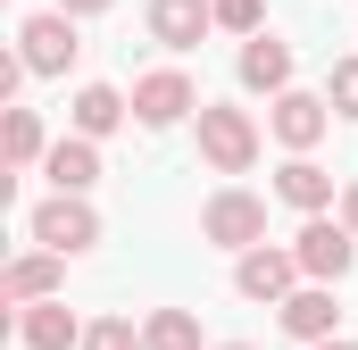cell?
<instances>
[{
  "instance_id": "3957f363",
  "label": "cell",
  "mask_w": 358,
  "mask_h": 350,
  "mask_svg": "<svg viewBox=\"0 0 358 350\" xmlns=\"http://www.w3.org/2000/svg\"><path fill=\"white\" fill-rule=\"evenodd\" d=\"M25 234H34L42 251H67V259H76V251H92V242H100V217H92L84 192H50V200L25 217Z\"/></svg>"
},
{
  "instance_id": "30bf717a",
  "label": "cell",
  "mask_w": 358,
  "mask_h": 350,
  "mask_svg": "<svg viewBox=\"0 0 358 350\" xmlns=\"http://www.w3.org/2000/svg\"><path fill=\"white\" fill-rule=\"evenodd\" d=\"M275 200H283V209H300V217H317V209H334V175L317 167L308 150H292L283 175H275Z\"/></svg>"
},
{
  "instance_id": "9a60e30c",
  "label": "cell",
  "mask_w": 358,
  "mask_h": 350,
  "mask_svg": "<svg viewBox=\"0 0 358 350\" xmlns=\"http://www.w3.org/2000/svg\"><path fill=\"white\" fill-rule=\"evenodd\" d=\"M42 175H50V192H92V183H100V150H92V134L50 142V150H42Z\"/></svg>"
},
{
  "instance_id": "5bb4252c",
  "label": "cell",
  "mask_w": 358,
  "mask_h": 350,
  "mask_svg": "<svg viewBox=\"0 0 358 350\" xmlns=\"http://www.w3.org/2000/svg\"><path fill=\"white\" fill-rule=\"evenodd\" d=\"M242 84L250 92H292V42H275V34H250L242 42Z\"/></svg>"
},
{
  "instance_id": "d6986e66",
  "label": "cell",
  "mask_w": 358,
  "mask_h": 350,
  "mask_svg": "<svg viewBox=\"0 0 358 350\" xmlns=\"http://www.w3.org/2000/svg\"><path fill=\"white\" fill-rule=\"evenodd\" d=\"M84 350H150V342L134 334V317H100V326H84Z\"/></svg>"
},
{
  "instance_id": "7402d4cb",
  "label": "cell",
  "mask_w": 358,
  "mask_h": 350,
  "mask_svg": "<svg viewBox=\"0 0 358 350\" xmlns=\"http://www.w3.org/2000/svg\"><path fill=\"white\" fill-rule=\"evenodd\" d=\"M59 8H67V17H100L108 0H59Z\"/></svg>"
},
{
  "instance_id": "52a82bcc",
  "label": "cell",
  "mask_w": 358,
  "mask_h": 350,
  "mask_svg": "<svg viewBox=\"0 0 358 350\" xmlns=\"http://www.w3.org/2000/svg\"><path fill=\"white\" fill-rule=\"evenodd\" d=\"M134 117L142 125H183V117H200V92L183 67H150L142 84H134Z\"/></svg>"
},
{
  "instance_id": "ba28073f",
  "label": "cell",
  "mask_w": 358,
  "mask_h": 350,
  "mask_svg": "<svg viewBox=\"0 0 358 350\" xmlns=\"http://www.w3.org/2000/svg\"><path fill=\"white\" fill-rule=\"evenodd\" d=\"M267 125H275V142H283V150H317V142H325V125H334V100H317V92H275Z\"/></svg>"
},
{
  "instance_id": "44dd1931",
  "label": "cell",
  "mask_w": 358,
  "mask_h": 350,
  "mask_svg": "<svg viewBox=\"0 0 358 350\" xmlns=\"http://www.w3.org/2000/svg\"><path fill=\"white\" fill-rule=\"evenodd\" d=\"M208 8H217V25H225V34H267V25H259V17H267V0H208Z\"/></svg>"
},
{
  "instance_id": "4fadbf2b",
  "label": "cell",
  "mask_w": 358,
  "mask_h": 350,
  "mask_svg": "<svg viewBox=\"0 0 358 350\" xmlns=\"http://www.w3.org/2000/svg\"><path fill=\"white\" fill-rule=\"evenodd\" d=\"M217 25V8L208 0H150V34L167 42V50H200V34Z\"/></svg>"
},
{
  "instance_id": "5b68a950",
  "label": "cell",
  "mask_w": 358,
  "mask_h": 350,
  "mask_svg": "<svg viewBox=\"0 0 358 350\" xmlns=\"http://www.w3.org/2000/svg\"><path fill=\"white\" fill-rule=\"evenodd\" d=\"M234 292H242V300H292V292H300V251H267V242H250V251H242V259H234Z\"/></svg>"
},
{
  "instance_id": "e0dca14e",
  "label": "cell",
  "mask_w": 358,
  "mask_h": 350,
  "mask_svg": "<svg viewBox=\"0 0 358 350\" xmlns=\"http://www.w3.org/2000/svg\"><path fill=\"white\" fill-rule=\"evenodd\" d=\"M142 342L150 350H200V317H192V309H159V317L142 326Z\"/></svg>"
},
{
  "instance_id": "7c38bea8",
  "label": "cell",
  "mask_w": 358,
  "mask_h": 350,
  "mask_svg": "<svg viewBox=\"0 0 358 350\" xmlns=\"http://www.w3.org/2000/svg\"><path fill=\"white\" fill-rule=\"evenodd\" d=\"M59 267H67V251H25V259L0 275V300H8V309H25V300H50V292H59Z\"/></svg>"
},
{
  "instance_id": "6da1fadb",
  "label": "cell",
  "mask_w": 358,
  "mask_h": 350,
  "mask_svg": "<svg viewBox=\"0 0 358 350\" xmlns=\"http://www.w3.org/2000/svg\"><path fill=\"white\" fill-rule=\"evenodd\" d=\"M200 242H217V251H250V242H267V200L242 192V183H225V192L200 209Z\"/></svg>"
},
{
  "instance_id": "2e32d148",
  "label": "cell",
  "mask_w": 358,
  "mask_h": 350,
  "mask_svg": "<svg viewBox=\"0 0 358 350\" xmlns=\"http://www.w3.org/2000/svg\"><path fill=\"white\" fill-rule=\"evenodd\" d=\"M125 117H134V100H125L117 84H84V92H76V134H92V142L117 134Z\"/></svg>"
},
{
  "instance_id": "cb8c5ba5",
  "label": "cell",
  "mask_w": 358,
  "mask_h": 350,
  "mask_svg": "<svg viewBox=\"0 0 358 350\" xmlns=\"http://www.w3.org/2000/svg\"><path fill=\"white\" fill-rule=\"evenodd\" d=\"M308 350H358V342H350V334H325V342H308Z\"/></svg>"
},
{
  "instance_id": "ac0fdd59",
  "label": "cell",
  "mask_w": 358,
  "mask_h": 350,
  "mask_svg": "<svg viewBox=\"0 0 358 350\" xmlns=\"http://www.w3.org/2000/svg\"><path fill=\"white\" fill-rule=\"evenodd\" d=\"M0 142H8V167H34L42 159V117L34 108H8V134Z\"/></svg>"
},
{
  "instance_id": "277c9868",
  "label": "cell",
  "mask_w": 358,
  "mask_h": 350,
  "mask_svg": "<svg viewBox=\"0 0 358 350\" xmlns=\"http://www.w3.org/2000/svg\"><path fill=\"white\" fill-rule=\"evenodd\" d=\"M292 251H300V275H317V284H342V275L358 267V234H350V217L334 225V217L317 209V217L292 234Z\"/></svg>"
},
{
  "instance_id": "603a6c76",
  "label": "cell",
  "mask_w": 358,
  "mask_h": 350,
  "mask_svg": "<svg viewBox=\"0 0 358 350\" xmlns=\"http://www.w3.org/2000/svg\"><path fill=\"white\" fill-rule=\"evenodd\" d=\"M342 217H350V234H358V183H350V192H342Z\"/></svg>"
},
{
  "instance_id": "7a4b0ae2",
  "label": "cell",
  "mask_w": 358,
  "mask_h": 350,
  "mask_svg": "<svg viewBox=\"0 0 358 350\" xmlns=\"http://www.w3.org/2000/svg\"><path fill=\"white\" fill-rule=\"evenodd\" d=\"M200 159L217 175H242L259 159V125H250V108H217V100H200Z\"/></svg>"
},
{
  "instance_id": "9c48e42d",
  "label": "cell",
  "mask_w": 358,
  "mask_h": 350,
  "mask_svg": "<svg viewBox=\"0 0 358 350\" xmlns=\"http://www.w3.org/2000/svg\"><path fill=\"white\" fill-rule=\"evenodd\" d=\"M275 317H283V334H292V342H325V334L342 326V300H334V284H317V275H308L292 300H275Z\"/></svg>"
},
{
  "instance_id": "d4e9b609",
  "label": "cell",
  "mask_w": 358,
  "mask_h": 350,
  "mask_svg": "<svg viewBox=\"0 0 358 350\" xmlns=\"http://www.w3.org/2000/svg\"><path fill=\"white\" fill-rule=\"evenodd\" d=\"M225 350H250V342H225Z\"/></svg>"
},
{
  "instance_id": "ffe728a7",
  "label": "cell",
  "mask_w": 358,
  "mask_h": 350,
  "mask_svg": "<svg viewBox=\"0 0 358 350\" xmlns=\"http://www.w3.org/2000/svg\"><path fill=\"white\" fill-rule=\"evenodd\" d=\"M325 100H334V117H358V59H334V76H325Z\"/></svg>"
},
{
  "instance_id": "8992f818",
  "label": "cell",
  "mask_w": 358,
  "mask_h": 350,
  "mask_svg": "<svg viewBox=\"0 0 358 350\" xmlns=\"http://www.w3.org/2000/svg\"><path fill=\"white\" fill-rule=\"evenodd\" d=\"M17 42H25V67H34V76H67V67H76V50H84L67 8H42V17H25V25H17Z\"/></svg>"
},
{
  "instance_id": "8fae6325",
  "label": "cell",
  "mask_w": 358,
  "mask_h": 350,
  "mask_svg": "<svg viewBox=\"0 0 358 350\" xmlns=\"http://www.w3.org/2000/svg\"><path fill=\"white\" fill-rule=\"evenodd\" d=\"M17 334H25V350H84V326H76L67 300H25Z\"/></svg>"
}]
</instances>
